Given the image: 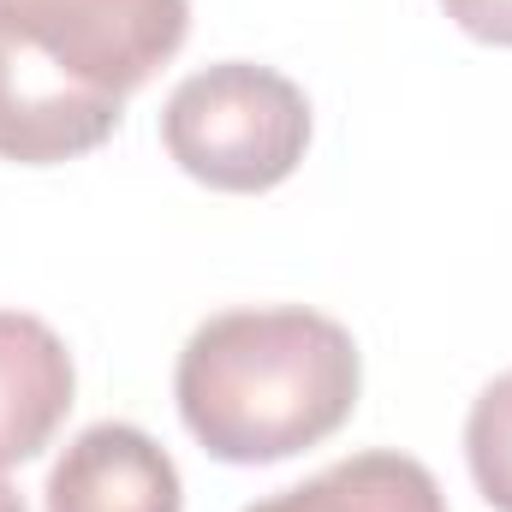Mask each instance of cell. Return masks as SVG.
I'll use <instances>...</instances> for the list:
<instances>
[{
  "mask_svg": "<svg viewBox=\"0 0 512 512\" xmlns=\"http://www.w3.org/2000/svg\"><path fill=\"white\" fill-rule=\"evenodd\" d=\"M161 143L209 191H274L310 149V102L274 66L221 60L173 84L161 108Z\"/></svg>",
  "mask_w": 512,
  "mask_h": 512,
  "instance_id": "7a4b0ae2",
  "label": "cell"
},
{
  "mask_svg": "<svg viewBox=\"0 0 512 512\" xmlns=\"http://www.w3.org/2000/svg\"><path fill=\"white\" fill-rule=\"evenodd\" d=\"M358 387V340L304 304L209 316L173 370L185 429L221 465H274L328 441L352 417Z\"/></svg>",
  "mask_w": 512,
  "mask_h": 512,
  "instance_id": "6da1fadb",
  "label": "cell"
},
{
  "mask_svg": "<svg viewBox=\"0 0 512 512\" xmlns=\"http://www.w3.org/2000/svg\"><path fill=\"white\" fill-rule=\"evenodd\" d=\"M447 18L477 36V42H495V48H512V0H441Z\"/></svg>",
  "mask_w": 512,
  "mask_h": 512,
  "instance_id": "9c48e42d",
  "label": "cell"
},
{
  "mask_svg": "<svg viewBox=\"0 0 512 512\" xmlns=\"http://www.w3.org/2000/svg\"><path fill=\"white\" fill-rule=\"evenodd\" d=\"M465 459H471V477H477L483 501L495 512H512V370L495 376V382L471 399Z\"/></svg>",
  "mask_w": 512,
  "mask_h": 512,
  "instance_id": "ba28073f",
  "label": "cell"
},
{
  "mask_svg": "<svg viewBox=\"0 0 512 512\" xmlns=\"http://www.w3.org/2000/svg\"><path fill=\"white\" fill-rule=\"evenodd\" d=\"M72 393L78 370L66 340L30 310H0V471L36 459L54 441Z\"/></svg>",
  "mask_w": 512,
  "mask_h": 512,
  "instance_id": "8992f818",
  "label": "cell"
},
{
  "mask_svg": "<svg viewBox=\"0 0 512 512\" xmlns=\"http://www.w3.org/2000/svg\"><path fill=\"white\" fill-rule=\"evenodd\" d=\"M48 512H185L179 465L137 423H90L48 471Z\"/></svg>",
  "mask_w": 512,
  "mask_h": 512,
  "instance_id": "5b68a950",
  "label": "cell"
},
{
  "mask_svg": "<svg viewBox=\"0 0 512 512\" xmlns=\"http://www.w3.org/2000/svg\"><path fill=\"white\" fill-rule=\"evenodd\" d=\"M126 120V96L72 84L30 48L0 36V155L18 167H54L102 149Z\"/></svg>",
  "mask_w": 512,
  "mask_h": 512,
  "instance_id": "277c9868",
  "label": "cell"
},
{
  "mask_svg": "<svg viewBox=\"0 0 512 512\" xmlns=\"http://www.w3.org/2000/svg\"><path fill=\"white\" fill-rule=\"evenodd\" d=\"M191 30V0H0V36L72 84L131 96Z\"/></svg>",
  "mask_w": 512,
  "mask_h": 512,
  "instance_id": "3957f363",
  "label": "cell"
},
{
  "mask_svg": "<svg viewBox=\"0 0 512 512\" xmlns=\"http://www.w3.org/2000/svg\"><path fill=\"white\" fill-rule=\"evenodd\" d=\"M245 512H447L435 471L411 453H352L298 489H280Z\"/></svg>",
  "mask_w": 512,
  "mask_h": 512,
  "instance_id": "52a82bcc",
  "label": "cell"
},
{
  "mask_svg": "<svg viewBox=\"0 0 512 512\" xmlns=\"http://www.w3.org/2000/svg\"><path fill=\"white\" fill-rule=\"evenodd\" d=\"M0 512H30V507H24V495H18L12 483H0Z\"/></svg>",
  "mask_w": 512,
  "mask_h": 512,
  "instance_id": "30bf717a",
  "label": "cell"
}]
</instances>
